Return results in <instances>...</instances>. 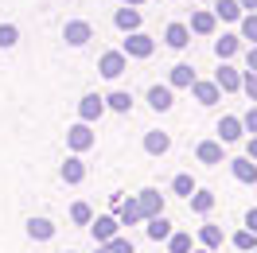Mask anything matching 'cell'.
Masks as SVG:
<instances>
[{
  "label": "cell",
  "instance_id": "4",
  "mask_svg": "<svg viewBox=\"0 0 257 253\" xmlns=\"http://www.w3.org/2000/svg\"><path fill=\"white\" fill-rule=\"evenodd\" d=\"M97 70H101V78H121V74H125L128 70V59H125V51L117 47V51H105V55H101V59H97Z\"/></svg>",
  "mask_w": 257,
  "mask_h": 253
},
{
  "label": "cell",
  "instance_id": "35",
  "mask_svg": "<svg viewBox=\"0 0 257 253\" xmlns=\"http://www.w3.org/2000/svg\"><path fill=\"white\" fill-rule=\"evenodd\" d=\"M109 253H137V249H133V237L117 234V237H113V241H109Z\"/></svg>",
  "mask_w": 257,
  "mask_h": 253
},
{
  "label": "cell",
  "instance_id": "20",
  "mask_svg": "<svg viewBox=\"0 0 257 253\" xmlns=\"http://www.w3.org/2000/svg\"><path fill=\"white\" fill-rule=\"evenodd\" d=\"M24 230H28L32 241H51V237H55V222H51V218H28V222H24Z\"/></svg>",
  "mask_w": 257,
  "mask_h": 253
},
{
  "label": "cell",
  "instance_id": "12",
  "mask_svg": "<svg viewBox=\"0 0 257 253\" xmlns=\"http://www.w3.org/2000/svg\"><path fill=\"white\" fill-rule=\"evenodd\" d=\"M101 113H105V97L101 94H86L78 101V121H86V125H94Z\"/></svg>",
  "mask_w": 257,
  "mask_h": 253
},
{
  "label": "cell",
  "instance_id": "36",
  "mask_svg": "<svg viewBox=\"0 0 257 253\" xmlns=\"http://www.w3.org/2000/svg\"><path fill=\"white\" fill-rule=\"evenodd\" d=\"M241 129H245V133H253V137H257V105H249V109L241 113Z\"/></svg>",
  "mask_w": 257,
  "mask_h": 253
},
{
  "label": "cell",
  "instance_id": "24",
  "mask_svg": "<svg viewBox=\"0 0 257 253\" xmlns=\"http://www.w3.org/2000/svg\"><path fill=\"white\" fill-rule=\"evenodd\" d=\"M117 222H121V226H141V203H137V195H133V199H125V203H121V210H117Z\"/></svg>",
  "mask_w": 257,
  "mask_h": 253
},
{
  "label": "cell",
  "instance_id": "31",
  "mask_svg": "<svg viewBox=\"0 0 257 253\" xmlns=\"http://www.w3.org/2000/svg\"><path fill=\"white\" fill-rule=\"evenodd\" d=\"M70 222H74V226H90V222H94V206L90 203H74L70 206Z\"/></svg>",
  "mask_w": 257,
  "mask_h": 253
},
{
  "label": "cell",
  "instance_id": "44",
  "mask_svg": "<svg viewBox=\"0 0 257 253\" xmlns=\"http://www.w3.org/2000/svg\"><path fill=\"white\" fill-rule=\"evenodd\" d=\"M203 4H214V0H203Z\"/></svg>",
  "mask_w": 257,
  "mask_h": 253
},
{
  "label": "cell",
  "instance_id": "7",
  "mask_svg": "<svg viewBox=\"0 0 257 253\" xmlns=\"http://www.w3.org/2000/svg\"><path fill=\"white\" fill-rule=\"evenodd\" d=\"M137 203H141V218H145V222L164 214V195H160L156 187H145L141 195H137Z\"/></svg>",
  "mask_w": 257,
  "mask_h": 253
},
{
  "label": "cell",
  "instance_id": "17",
  "mask_svg": "<svg viewBox=\"0 0 257 253\" xmlns=\"http://www.w3.org/2000/svg\"><path fill=\"white\" fill-rule=\"evenodd\" d=\"M168 148H172V133H164V129L145 133V152H148V156H164Z\"/></svg>",
  "mask_w": 257,
  "mask_h": 253
},
{
  "label": "cell",
  "instance_id": "30",
  "mask_svg": "<svg viewBox=\"0 0 257 253\" xmlns=\"http://www.w3.org/2000/svg\"><path fill=\"white\" fill-rule=\"evenodd\" d=\"M238 28H241V32H238L241 39H249V47H257V12H245Z\"/></svg>",
  "mask_w": 257,
  "mask_h": 253
},
{
  "label": "cell",
  "instance_id": "6",
  "mask_svg": "<svg viewBox=\"0 0 257 253\" xmlns=\"http://www.w3.org/2000/svg\"><path fill=\"white\" fill-rule=\"evenodd\" d=\"M214 86H218L222 94H241V70L230 66V63H222L214 70Z\"/></svg>",
  "mask_w": 257,
  "mask_h": 253
},
{
  "label": "cell",
  "instance_id": "3",
  "mask_svg": "<svg viewBox=\"0 0 257 253\" xmlns=\"http://www.w3.org/2000/svg\"><path fill=\"white\" fill-rule=\"evenodd\" d=\"M90 234H94L97 245H109L113 237L121 234V222H117V214H97V218L90 222Z\"/></svg>",
  "mask_w": 257,
  "mask_h": 253
},
{
  "label": "cell",
  "instance_id": "29",
  "mask_svg": "<svg viewBox=\"0 0 257 253\" xmlns=\"http://www.w3.org/2000/svg\"><path fill=\"white\" fill-rule=\"evenodd\" d=\"M230 245H234L238 253H253V249H257V234H253V230H245V226H241L238 234L230 237Z\"/></svg>",
  "mask_w": 257,
  "mask_h": 253
},
{
  "label": "cell",
  "instance_id": "15",
  "mask_svg": "<svg viewBox=\"0 0 257 253\" xmlns=\"http://www.w3.org/2000/svg\"><path fill=\"white\" fill-rule=\"evenodd\" d=\"M168 86H172V90H191V86H195L191 63H176V66H172V70H168Z\"/></svg>",
  "mask_w": 257,
  "mask_h": 253
},
{
  "label": "cell",
  "instance_id": "33",
  "mask_svg": "<svg viewBox=\"0 0 257 253\" xmlns=\"http://www.w3.org/2000/svg\"><path fill=\"white\" fill-rule=\"evenodd\" d=\"M168 249L172 253H191V234H187V230H176V234L168 237Z\"/></svg>",
  "mask_w": 257,
  "mask_h": 253
},
{
  "label": "cell",
  "instance_id": "22",
  "mask_svg": "<svg viewBox=\"0 0 257 253\" xmlns=\"http://www.w3.org/2000/svg\"><path fill=\"white\" fill-rule=\"evenodd\" d=\"M210 12L222 20V24H241V16H245L238 0H214V8H210Z\"/></svg>",
  "mask_w": 257,
  "mask_h": 253
},
{
  "label": "cell",
  "instance_id": "37",
  "mask_svg": "<svg viewBox=\"0 0 257 253\" xmlns=\"http://www.w3.org/2000/svg\"><path fill=\"white\" fill-rule=\"evenodd\" d=\"M245 70H253V74H257V47L245 51Z\"/></svg>",
  "mask_w": 257,
  "mask_h": 253
},
{
  "label": "cell",
  "instance_id": "18",
  "mask_svg": "<svg viewBox=\"0 0 257 253\" xmlns=\"http://www.w3.org/2000/svg\"><path fill=\"white\" fill-rule=\"evenodd\" d=\"M230 164V172H234V179L238 183H257V164L249 156H238V160H226Z\"/></svg>",
  "mask_w": 257,
  "mask_h": 253
},
{
  "label": "cell",
  "instance_id": "41",
  "mask_svg": "<svg viewBox=\"0 0 257 253\" xmlns=\"http://www.w3.org/2000/svg\"><path fill=\"white\" fill-rule=\"evenodd\" d=\"M117 4H128V8H141L145 0H117Z\"/></svg>",
  "mask_w": 257,
  "mask_h": 253
},
{
  "label": "cell",
  "instance_id": "19",
  "mask_svg": "<svg viewBox=\"0 0 257 253\" xmlns=\"http://www.w3.org/2000/svg\"><path fill=\"white\" fill-rule=\"evenodd\" d=\"M59 175H63V183H82L86 179V164H82V156H66L63 160V168H59Z\"/></svg>",
  "mask_w": 257,
  "mask_h": 253
},
{
  "label": "cell",
  "instance_id": "43",
  "mask_svg": "<svg viewBox=\"0 0 257 253\" xmlns=\"http://www.w3.org/2000/svg\"><path fill=\"white\" fill-rule=\"evenodd\" d=\"M195 253H210V249H195Z\"/></svg>",
  "mask_w": 257,
  "mask_h": 253
},
{
  "label": "cell",
  "instance_id": "9",
  "mask_svg": "<svg viewBox=\"0 0 257 253\" xmlns=\"http://www.w3.org/2000/svg\"><path fill=\"white\" fill-rule=\"evenodd\" d=\"M191 97L199 101V105H218V101H222V90L214 86V78H195Z\"/></svg>",
  "mask_w": 257,
  "mask_h": 253
},
{
  "label": "cell",
  "instance_id": "8",
  "mask_svg": "<svg viewBox=\"0 0 257 253\" xmlns=\"http://www.w3.org/2000/svg\"><path fill=\"white\" fill-rule=\"evenodd\" d=\"M145 101L152 105L156 113H168L172 105H176V90L164 82V86H148V94H145Z\"/></svg>",
  "mask_w": 257,
  "mask_h": 253
},
{
  "label": "cell",
  "instance_id": "28",
  "mask_svg": "<svg viewBox=\"0 0 257 253\" xmlns=\"http://www.w3.org/2000/svg\"><path fill=\"white\" fill-rule=\"evenodd\" d=\"M195 191H199V183H195L187 172H179L176 179H172V195H179V199H191Z\"/></svg>",
  "mask_w": 257,
  "mask_h": 253
},
{
  "label": "cell",
  "instance_id": "23",
  "mask_svg": "<svg viewBox=\"0 0 257 253\" xmlns=\"http://www.w3.org/2000/svg\"><path fill=\"white\" fill-rule=\"evenodd\" d=\"M145 230H148V237H152V241H168V237L176 234V226H172V218H168V214H160V218H148Z\"/></svg>",
  "mask_w": 257,
  "mask_h": 253
},
{
  "label": "cell",
  "instance_id": "40",
  "mask_svg": "<svg viewBox=\"0 0 257 253\" xmlns=\"http://www.w3.org/2000/svg\"><path fill=\"white\" fill-rule=\"evenodd\" d=\"M241 4V12H257V0H238Z\"/></svg>",
  "mask_w": 257,
  "mask_h": 253
},
{
  "label": "cell",
  "instance_id": "39",
  "mask_svg": "<svg viewBox=\"0 0 257 253\" xmlns=\"http://www.w3.org/2000/svg\"><path fill=\"white\" fill-rule=\"evenodd\" d=\"M245 156L257 164V137H249V144H245Z\"/></svg>",
  "mask_w": 257,
  "mask_h": 253
},
{
  "label": "cell",
  "instance_id": "21",
  "mask_svg": "<svg viewBox=\"0 0 257 253\" xmlns=\"http://www.w3.org/2000/svg\"><path fill=\"white\" fill-rule=\"evenodd\" d=\"M164 43L172 51H183L187 43H191V28L187 24H168V32H164Z\"/></svg>",
  "mask_w": 257,
  "mask_h": 253
},
{
  "label": "cell",
  "instance_id": "2",
  "mask_svg": "<svg viewBox=\"0 0 257 253\" xmlns=\"http://www.w3.org/2000/svg\"><path fill=\"white\" fill-rule=\"evenodd\" d=\"M121 51H125V59H152L156 39H152V35H145V32H133V35H125Z\"/></svg>",
  "mask_w": 257,
  "mask_h": 253
},
{
  "label": "cell",
  "instance_id": "34",
  "mask_svg": "<svg viewBox=\"0 0 257 253\" xmlns=\"http://www.w3.org/2000/svg\"><path fill=\"white\" fill-rule=\"evenodd\" d=\"M241 94L249 97V101H257V74L253 70H241Z\"/></svg>",
  "mask_w": 257,
  "mask_h": 253
},
{
  "label": "cell",
  "instance_id": "42",
  "mask_svg": "<svg viewBox=\"0 0 257 253\" xmlns=\"http://www.w3.org/2000/svg\"><path fill=\"white\" fill-rule=\"evenodd\" d=\"M94 253H109V245H97V249H94Z\"/></svg>",
  "mask_w": 257,
  "mask_h": 253
},
{
  "label": "cell",
  "instance_id": "26",
  "mask_svg": "<svg viewBox=\"0 0 257 253\" xmlns=\"http://www.w3.org/2000/svg\"><path fill=\"white\" fill-rule=\"evenodd\" d=\"M199 245H203V249H218V245H222V226H199Z\"/></svg>",
  "mask_w": 257,
  "mask_h": 253
},
{
  "label": "cell",
  "instance_id": "1",
  "mask_svg": "<svg viewBox=\"0 0 257 253\" xmlns=\"http://www.w3.org/2000/svg\"><path fill=\"white\" fill-rule=\"evenodd\" d=\"M94 129L86 125V121H74V125L66 129V148H70V156H82V152H90L94 148Z\"/></svg>",
  "mask_w": 257,
  "mask_h": 253
},
{
  "label": "cell",
  "instance_id": "38",
  "mask_svg": "<svg viewBox=\"0 0 257 253\" xmlns=\"http://www.w3.org/2000/svg\"><path fill=\"white\" fill-rule=\"evenodd\" d=\"M245 230H253V234H257V206H253V210H245Z\"/></svg>",
  "mask_w": 257,
  "mask_h": 253
},
{
  "label": "cell",
  "instance_id": "45",
  "mask_svg": "<svg viewBox=\"0 0 257 253\" xmlns=\"http://www.w3.org/2000/svg\"><path fill=\"white\" fill-rule=\"evenodd\" d=\"M253 253H257V249H253Z\"/></svg>",
  "mask_w": 257,
  "mask_h": 253
},
{
  "label": "cell",
  "instance_id": "27",
  "mask_svg": "<svg viewBox=\"0 0 257 253\" xmlns=\"http://www.w3.org/2000/svg\"><path fill=\"white\" fill-rule=\"evenodd\" d=\"M187 203H191L195 214H210V210H214V191H203V187H199L191 199H187Z\"/></svg>",
  "mask_w": 257,
  "mask_h": 253
},
{
  "label": "cell",
  "instance_id": "32",
  "mask_svg": "<svg viewBox=\"0 0 257 253\" xmlns=\"http://www.w3.org/2000/svg\"><path fill=\"white\" fill-rule=\"evenodd\" d=\"M20 43V28L16 24H0V51H12Z\"/></svg>",
  "mask_w": 257,
  "mask_h": 253
},
{
  "label": "cell",
  "instance_id": "16",
  "mask_svg": "<svg viewBox=\"0 0 257 253\" xmlns=\"http://www.w3.org/2000/svg\"><path fill=\"white\" fill-rule=\"evenodd\" d=\"M241 133H245V129H241V117H234V113H226L222 121H218V141L222 144H238Z\"/></svg>",
  "mask_w": 257,
  "mask_h": 253
},
{
  "label": "cell",
  "instance_id": "25",
  "mask_svg": "<svg viewBox=\"0 0 257 253\" xmlns=\"http://www.w3.org/2000/svg\"><path fill=\"white\" fill-rule=\"evenodd\" d=\"M105 109L128 113V109H133V94H128V90H113V94H105Z\"/></svg>",
  "mask_w": 257,
  "mask_h": 253
},
{
  "label": "cell",
  "instance_id": "11",
  "mask_svg": "<svg viewBox=\"0 0 257 253\" xmlns=\"http://www.w3.org/2000/svg\"><path fill=\"white\" fill-rule=\"evenodd\" d=\"M238 51H241V35L238 32H222L218 39H214V55H218V63H230Z\"/></svg>",
  "mask_w": 257,
  "mask_h": 253
},
{
  "label": "cell",
  "instance_id": "10",
  "mask_svg": "<svg viewBox=\"0 0 257 253\" xmlns=\"http://www.w3.org/2000/svg\"><path fill=\"white\" fill-rule=\"evenodd\" d=\"M222 148L226 144L214 137V141H199V148H195V156H199V164H207V168H218V164H226L222 160Z\"/></svg>",
  "mask_w": 257,
  "mask_h": 253
},
{
  "label": "cell",
  "instance_id": "13",
  "mask_svg": "<svg viewBox=\"0 0 257 253\" xmlns=\"http://www.w3.org/2000/svg\"><path fill=\"white\" fill-rule=\"evenodd\" d=\"M113 24H117V32H125V35L141 32V8H128V4H121V8L113 12Z\"/></svg>",
  "mask_w": 257,
  "mask_h": 253
},
{
  "label": "cell",
  "instance_id": "5",
  "mask_svg": "<svg viewBox=\"0 0 257 253\" xmlns=\"http://www.w3.org/2000/svg\"><path fill=\"white\" fill-rule=\"evenodd\" d=\"M94 39V28L86 24V20H66V28H63V43L66 47H86Z\"/></svg>",
  "mask_w": 257,
  "mask_h": 253
},
{
  "label": "cell",
  "instance_id": "14",
  "mask_svg": "<svg viewBox=\"0 0 257 253\" xmlns=\"http://www.w3.org/2000/svg\"><path fill=\"white\" fill-rule=\"evenodd\" d=\"M187 28H191V35H214V32H218V16H214L210 8H199Z\"/></svg>",
  "mask_w": 257,
  "mask_h": 253
}]
</instances>
